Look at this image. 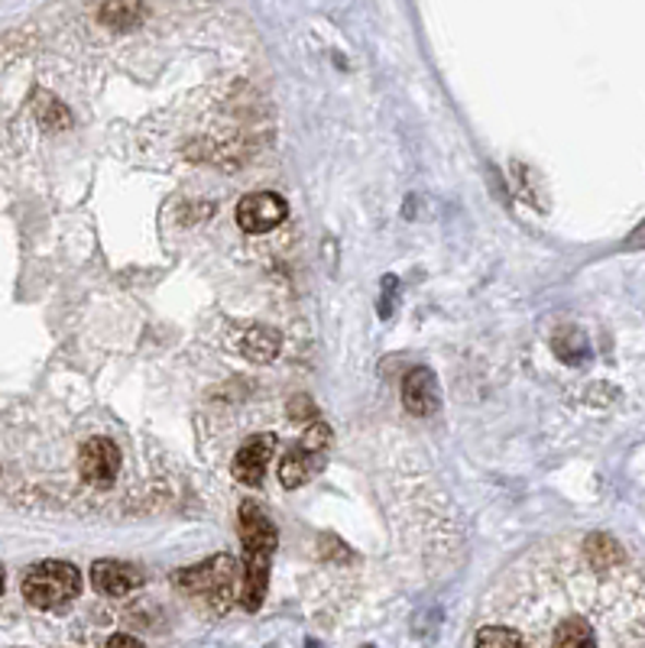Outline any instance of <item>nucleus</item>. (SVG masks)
<instances>
[{
  "instance_id": "obj_4",
  "label": "nucleus",
  "mask_w": 645,
  "mask_h": 648,
  "mask_svg": "<svg viewBox=\"0 0 645 648\" xmlns=\"http://www.w3.org/2000/svg\"><path fill=\"white\" fill-rule=\"evenodd\" d=\"M237 580H241L237 561L231 555L208 557L204 564L179 570V577H176V584L183 587L188 597L208 600V603L218 606V610H221V606L227 610V603H231L234 593H237Z\"/></svg>"
},
{
  "instance_id": "obj_8",
  "label": "nucleus",
  "mask_w": 645,
  "mask_h": 648,
  "mask_svg": "<svg viewBox=\"0 0 645 648\" xmlns=\"http://www.w3.org/2000/svg\"><path fill=\"white\" fill-rule=\"evenodd\" d=\"M92 584L97 593L120 600V597L133 593V590L143 584V574H140L133 564H124V561H110V557H104V561H94L92 564Z\"/></svg>"
},
{
  "instance_id": "obj_7",
  "label": "nucleus",
  "mask_w": 645,
  "mask_h": 648,
  "mask_svg": "<svg viewBox=\"0 0 645 648\" xmlns=\"http://www.w3.org/2000/svg\"><path fill=\"white\" fill-rule=\"evenodd\" d=\"M273 451H277V438H273V435H254V438L237 451L234 463H231L234 480L244 483V486H260L263 476H267V467H270Z\"/></svg>"
},
{
  "instance_id": "obj_9",
  "label": "nucleus",
  "mask_w": 645,
  "mask_h": 648,
  "mask_svg": "<svg viewBox=\"0 0 645 648\" xmlns=\"http://www.w3.org/2000/svg\"><path fill=\"white\" fill-rule=\"evenodd\" d=\"M402 405L415 419H429L438 409V382H435V373L429 367H415L412 373H406V379H402Z\"/></svg>"
},
{
  "instance_id": "obj_13",
  "label": "nucleus",
  "mask_w": 645,
  "mask_h": 648,
  "mask_svg": "<svg viewBox=\"0 0 645 648\" xmlns=\"http://www.w3.org/2000/svg\"><path fill=\"white\" fill-rule=\"evenodd\" d=\"M554 351H558L561 361L577 364L580 357H587V341H584L577 331H561V334L554 338Z\"/></svg>"
},
{
  "instance_id": "obj_15",
  "label": "nucleus",
  "mask_w": 645,
  "mask_h": 648,
  "mask_svg": "<svg viewBox=\"0 0 645 648\" xmlns=\"http://www.w3.org/2000/svg\"><path fill=\"white\" fill-rule=\"evenodd\" d=\"M633 244H640V247H643V244H645V224H643V227H640V231H636V234H633Z\"/></svg>"
},
{
  "instance_id": "obj_2",
  "label": "nucleus",
  "mask_w": 645,
  "mask_h": 648,
  "mask_svg": "<svg viewBox=\"0 0 645 648\" xmlns=\"http://www.w3.org/2000/svg\"><path fill=\"white\" fill-rule=\"evenodd\" d=\"M241 535H244V549H247V574H244V587H241V603H244V610H260V603L267 597L270 561L277 552V529L263 516L260 506L244 503L241 506Z\"/></svg>"
},
{
  "instance_id": "obj_14",
  "label": "nucleus",
  "mask_w": 645,
  "mask_h": 648,
  "mask_svg": "<svg viewBox=\"0 0 645 648\" xmlns=\"http://www.w3.org/2000/svg\"><path fill=\"white\" fill-rule=\"evenodd\" d=\"M107 646L117 648V646H140V639H133V636H110L107 639Z\"/></svg>"
},
{
  "instance_id": "obj_10",
  "label": "nucleus",
  "mask_w": 645,
  "mask_h": 648,
  "mask_svg": "<svg viewBox=\"0 0 645 648\" xmlns=\"http://www.w3.org/2000/svg\"><path fill=\"white\" fill-rule=\"evenodd\" d=\"M325 461V455L321 451H308L305 445L302 448H292L282 463H279V483L285 486V490H295V486H302L318 467Z\"/></svg>"
},
{
  "instance_id": "obj_16",
  "label": "nucleus",
  "mask_w": 645,
  "mask_h": 648,
  "mask_svg": "<svg viewBox=\"0 0 645 648\" xmlns=\"http://www.w3.org/2000/svg\"><path fill=\"white\" fill-rule=\"evenodd\" d=\"M0 593H3V570H0Z\"/></svg>"
},
{
  "instance_id": "obj_1",
  "label": "nucleus",
  "mask_w": 645,
  "mask_h": 648,
  "mask_svg": "<svg viewBox=\"0 0 645 648\" xmlns=\"http://www.w3.org/2000/svg\"><path fill=\"white\" fill-rule=\"evenodd\" d=\"M473 646H645V567L607 535H564L526 555L480 606Z\"/></svg>"
},
{
  "instance_id": "obj_3",
  "label": "nucleus",
  "mask_w": 645,
  "mask_h": 648,
  "mask_svg": "<svg viewBox=\"0 0 645 648\" xmlns=\"http://www.w3.org/2000/svg\"><path fill=\"white\" fill-rule=\"evenodd\" d=\"M82 593V574L69 561H39L23 577V600L36 610H62Z\"/></svg>"
},
{
  "instance_id": "obj_11",
  "label": "nucleus",
  "mask_w": 645,
  "mask_h": 648,
  "mask_svg": "<svg viewBox=\"0 0 645 648\" xmlns=\"http://www.w3.org/2000/svg\"><path fill=\"white\" fill-rule=\"evenodd\" d=\"M241 351H244V357H250L257 364H267V361H273L279 354V334L270 331V328H263V325H257V328H250L244 334Z\"/></svg>"
},
{
  "instance_id": "obj_6",
  "label": "nucleus",
  "mask_w": 645,
  "mask_h": 648,
  "mask_svg": "<svg viewBox=\"0 0 645 648\" xmlns=\"http://www.w3.org/2000/svg\"><path fill=\"white\" fill-rule=\"evenodd\" d=\"M79 470L92 486H110L120 476V448L110 438H92L79 451Z\"/></svg>"
},
{
  "instance_id": "obj_5",
  "label": "nucleus",
  "mask_w": 645,
  "mask_h": 648,
  "mask_svg": "<svg viewBox=\"0 0 645 648\" xmlns=\"http://www.w3.org/2000/svg\"><path fill=\"white\" fill-rule=\"evenodd\" d=\"M289 217V204L277 191H254L237 204V224L244 234H267Z\"/></svg>"
},
{
  "instance_id": "obj_12",
  "label": "nucleus",
  "mask_w": 645,
  "mask_h": 648,
  "mask_svg": "<svg viewBox=\"0 0 645 648\" xmlns=\"http://www.w3.org/2000/svg\"><path fill=\"white\" fill-rule=\"evenodd\" d=\"M143 16V3L140 0H104L101 3V23L114 26V30H127Z\"/></svg>"
}]
</instances>
